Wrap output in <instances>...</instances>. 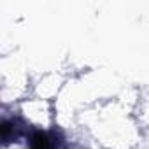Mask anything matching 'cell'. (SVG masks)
I'll use <instances>...</instances> for the list:
<instances>
[{
	"label": "cell",
	"mask_w": 149,
	"mask_h": 149,
	"mask_svg": "<svg viewBox=\"0 0 149 149\" xmlns=\"http://www.w3.org/2000/svg\"><path fill=\"white\" fill-rule=\"evenodd\" d=\"M30 146H32V149H53L54 147V142H53V139L47 133L39 132V133H35L32 137Z\"/></svg>",
	"instance_id": "cell-1"
}]
</instances>
